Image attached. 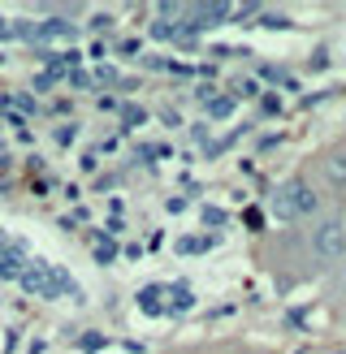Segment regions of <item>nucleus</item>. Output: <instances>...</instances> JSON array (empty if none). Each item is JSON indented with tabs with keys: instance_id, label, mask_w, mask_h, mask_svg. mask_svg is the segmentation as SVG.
Returning a JSON list of instances; mask_svg holds the SVG:
<instances>
[{
	"instance_id": "obj_4",
	"label": "nucleus",
	"mask_w": 346,
	"mask_h": 354,
	"mask_svg": "<svg viewBox=\"0 0 346 354\" xmlns=\"http://www.w3.org/2000/svg\"><path fill=\"white\" fill-rule=\"evenodd\" d=\"M186 354H251L247 346H203V350H186Z\"/></svg>"
},
{
	"instance_id": "obj_3",
	"label": "nucleus",
	"mask_w": 346,
	"mask_h": 354,
	"mask_svg": "<svg viewBox=\"0 0 346 354\" xmlns=\"http://www.w3.org/2000/svg\"><path fill=\"white\" fill-rule=\"evenodd\" d=\"M303 242H307V255L316 263V272H334L346 259V221L338 212H329V216H320L316 225L303 229Z\"/></svg>"
},
{
	"instance_id": "obj_2",
	"label": "nucleus",
	"mask_w": 346,
	"mask_h": 354,
	"mask_svg": "<svg viewBox=\"0 0 346 354\" xmlns=\"http://www.w3.org/2000/svg\"><path fill=\"white\" fill-rule=\"evenodd\" d=\"M303 173L320 186V194L329 199V207H342V203H346V138H338V143H325V147L303 165Z\"/></svg>"
},
{
	"instance_id": "obj_1",
	"label": "nucleus",
	"mask_w": 346,
	"mask_h": 354,
	"mask_svg": "<svg viewBox=\"0 0 346 354\" xmlns=\"http://www.w3.org/2000/svg\"><path fill=\"white\" fill-rule=\"evenodd\" d=\"M268 212H273V221L282 229H307L320 216H329L334 207H329V199L320 194V186L299 169V173H290L286 182H277L273 199H268Z\"/></svg>"
}]
</instances>
